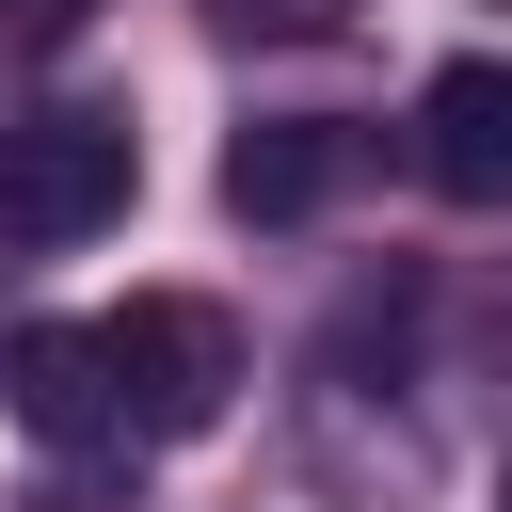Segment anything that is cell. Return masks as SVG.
Wrapping results in <instances>:
<instances>
[{"label":"cell","instance_id":"1","mask_svg":"<svg viewBox=\"0 0 512 512\" xmlns=\"http://www.w3.org/2000/svg\"><path fill=\"white\" fill-rule=\"evenodd\" d=\"M128 192H144V128L128 112L64 96V112H16L0 128V240L16 256H64V240L128 224Z\"/></svg>","mask_w":512,"mask_h":512},{"label":"cell","instance_id":"2","mask_svg":"<svg viewBox=\"0 0 512 512\" xmlns=\"http://www.w3.org/2000/svg\"><path fill=\"white\" fill-rule=\"evenodd\" d=\"M96 336H112V400H128L144 448H176V432H208V416L240 400V320H224L208 288H128Z\"/></svg>","mask_w":512,"mask_h":512},{"label":"cell","instance_id":"3","mask_svg":"<svg viewBox=\"0 0 512 512\" xmlns=\"http://www.w3.org/2000/svg\"><path fill=\"white\" fill-rule=\"evenodd\" d=\"M0 400L48 432V448H128V400H112V336L96 320H32L0 352Z\"/></svg>","mask_w":512,"mask_h":512},{"label":"cell","instance_id":"4","mask_svg":"<svg viewBox=\"0 0 512 512\" xmlns=\"http://www.w3.org/2000/svg\"><path fill=\"white\" fill-rule=\"evenodd\" d=\"M416 176L448 208H512V64H448L416 96Z\"/></svg>","mask_w":512,"mask_h":512},{"label":"cell","instance_id":"5","mask_svg":"<svg viewBox=\"0 0 512 512\" xmlns=\"http://www.w3.org/2000/svg\"><path fill=\"white\" fill-rule=\"evenodd\" d=\"M352 160H368V144H352L336 112H256V128L224 144V208H240V224H304Z\"/></svg>","mask_w":512,"mask_h":512},{"label":"cell","instance_id":"6","mask_svg":"<svg viewBox=\"0 0 512 512\" xmlns=\"http://www.w3.org/2000/svg\"><path fill=\"white\" fill-rule=\"evenodd\" d=\"M80 32H96V0H0V64H48Z\"/></svg>","mask_w":512,"mask_h":512},{"label":"cell","instance_id":"7","mask_svg":"<svg viewBox=\"0 0 512 512\" xmlns=\"http://www.w3.org/2000/svg\"><path fill=\"white\" fill-rule=\"evenodd\" d=\"M224 32H336V0H208Z\"/></svg>","mask_w":512,"mask_h":512},{"label":"cell","instance_id":"8","mask_svg":"<svg viewBox=\"0 0 512 512\" xmlns=\"http://www.w3.org/2000/svg\"><path fill=\"white\" fill-rule=\"evenodd\" d=\"M496 512H512V464H496Z\"/></svg>","mask_w":512,"mask_h":512}]
</instances>
